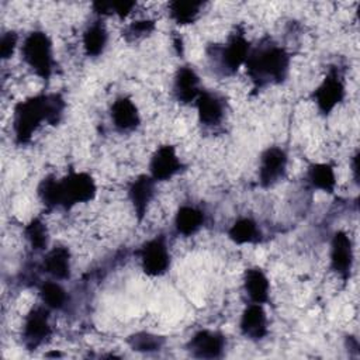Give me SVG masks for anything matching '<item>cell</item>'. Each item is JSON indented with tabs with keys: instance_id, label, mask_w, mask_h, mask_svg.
Wrapping results in <instances>:
<instances>
[{
	"instance_id": "2e32d148",
	"label": "cell",
	"mask_w": 360,
	"mask_h": 360,
	"mask_svg": "<svg viewBox=\"0 0 360 360\" xmlns=\"http://www.w3.org/2000/svg\"><path fill=\"white\" fill-rule=\"evenodd\" d=\"M155 186L156 181L149 173L136 176L128 186V200L138 222H141L146 215L148 207L155 197Z\"/></svg>"
},
{
	"instance_id": "6da1fadb",
	"label": "cell",
	"mask_w": 360,
	"mask_h": 360,
	"mask_svg": "<svg viewBox=\"0 0 360 360\" xmlns=\"http://www.w3.org/2000/svg\"><path fill=\"white\" fill-rule=\"evenodd\" d=\"M66 108V101L60 93H39L18 101L13 108V135L20 146L27 145L35 131L45 122L56 127Z\"/></svg>"
},
{
	"instance_id": "9c48e42d",
	"label": "cell",
	"mask_w": 360,
	"mask_h": 360,
	"mask_svg": "<svg viewBox=\"0 0 360 360\" xmlns=\"http://www.w3.org/2000/svg\"><path fill=\"white\" fill-rule=\"evenodd\" d=\"M288 155L281 146L266 148L259 158L257 179L263 188H270L276 186L287 172Z\"/></svg>"
},
{
	"instance_id": "277c9868",
	"label": "cell",
	"mask_w": 360,
	"mask_h": 360,
	"mask_svg": "<svg viewBox=\"0 0 360 360\" xmlns=\"http://www.w3.org/2000/svg\"><path fill=\"white\" fill-rule=\"evenodd\" d=\"M250 48L252 45L245 37V31L236 27L225 44L212 46L210 55L214 59L218 72L224 76H231L235 75L239 68L245 66Z\"/></svg>"
},
{
	"instance_id": "ba28073f",
	"label": "cell",
	"mask_w": 360,
	"mask_h": 360,
	"mask_svg": "<svg viewBox=\"0 0 360 360\" xmlns=\"http://www.w3.org/2000/svg\"><path fill=\"white\" fill-rule=\"evenodd\" d=\"M52 335L51 326V309L44 304L32 307L22 323L21 339L27 350H37L41 347Z\"/></svg>"
},
{
	"instance_id": "5bb4252c",
	"label": "cell",
	"mask_w": 360,
	"mask_h": 360,
	"mask_svg": "<svg viewBox=\"0 0 360 360\" xmlns=\"http://www.w3.org/2000/svg\"><path fill=\"white\" fill-rule=\"evenodd\" d=\"M110 117L114 128L122 134L132 132L141 125L139 110L129 96H118L112 101Z\"/></svg>"
},
{
	"instance_id": "1f68e13d",
	"label": "cell",
	"mask_w": 360,
	"mask_h": 360,
	"mask_svg": "<svg viewBox=\"0 0 360 360\" xmlns=\"http://www.w3.org/2000/svg\"><path fill=\"white\" fill-rule=\"evenodd\" d=\"M352 172H353L354 181H359V152H356L352 156Z\"/></svg>"
},
{
	"instance_id": "4fadbf2b",
	"label": "cell",
	"mask_w": 360,
	"mask_h": 360,
	"mask_svg": "<svg viewBox=\"0 0 360 360\" xmlns=\"http://www.w3.org/2000/svg\"><path fill=\"white\" fill-rule=\"evenodd\" d=\"M194 105L198 122L205 128L218 127L225 118V100L215 91L202 89Z\"/></svg>"
},
{
	"instance_id": "8fae6325",
	"label": "cell",
	"mask_w": 360,
	"mask_h": 360,
	"mask_svg": "<svg viewBox=\"0 0 360 360\" xmlns=\"http://www.w3.org/2000/svg\"><path fill=\"white\" fill-rule=\"evenodd\" d=\"M353 243L345 231H336L330 239L329 264L332 271L343 281L347 283L353 269Z\"/></svg>"
},
{
	"instance_id": "52a82bcc",
	"label": "cell",
	"mask_w": 360,
	"mask_h": 360,
	"mask_svg": "<svg viewBox=\"0 0 360 360\" xmlns=\"http://www.w3.org/2000/svg\"><path fill=\"white\" fill-rule=\"evenodd\" d=\"M142 271L149 277H162L170 269V250L165 235H156L145 240L138 249Z\"/></svg>"
},
{
	"instance_id": "7402d4cb",
	"label": "cell",
	"mask_w": 360,
	"mask_h": 360,
	"mask_svg": "<svg viewBox=\"0 0 360 360\" xmlns=\"http://www.w3.org/2000/svg\"><path fill=\"white\" fill-rule=\"evenodd\" d=\"M307 181L315 190L333 194L338 183L335 166L329 162L311 163L307 169Z\"/></svg>"
},
{
	"instance_id": "8992f818",
	"label": "cell",
	"mask_w": 360,
	"mask_h": 360,
	"mask_svg": "<svg viewBox=\"0 0 360 360\" xmlns=\"http://www.w3.org/2000/svg\"><path fill=\"white\" fill-rule=\"evenodd\" d=\"M346 97V83L342 70L338 66L329 68L322 82L312 90L311 100L318 111L328 117Z\"/></svg>"
},
{
	"instance_id": "7c38bea8",
	"label": "cell",
	"mask_w": 360,
	"mask_h": 360,
	"mask_svg": "<svg viewBox=\"0 0 360 360\" xmlns=\"http://www.w3.org/2000/svg\"><path fill=\"white\" fill-rule=\"evenodd\" d=\"M184 169L176 148L170 143L160 145L155 149L149 160V174L158 181H167Z\"/></svg>"
},
{
	"instance_id": "5b68a950",
	"label": "cell",
	"mask_w": 360,
	"mask_h": 360,
	"mask_svg": "<svg viewBox=\"0 0 360 360\" xmlns=\"http://www.w3.org/2000/svg\"><path fill=\"white\" fill-rule=\"evenodd\" d=\"M60 208L70 210L77 204L90 202L97 194L94 177L87 172L70 170L59 179Z\"/></svg>"
},
{
	"instance_id": "4316f807",
	"label": "cell",
	"mask_w": 360,
	"mask_h": 360,
	"mask_svg": "<svg viewBox=\"0 0 360 360\" xmlns=\"http://www.w3.org/2000/svg\"><path fill=\"white\" fill-rule=\"evenodd\" d=\"M128 346L134 352H141V353H152V352H159L163 349L166 339L160 335H155L150 332H135L127 338Z\"/></svg>"
},
{
	"instance_id": "4dcf8cb0",
	"label": "cell",
	"mask_w": 360,
	"mask_h": 360,
	"mask_svg": "<svg viewBox=\"0 0 360 360\" xmlns=\"http://www.w3.org/2000/svg\"><path fill=\"white\" fill-rule=\"evenodd\" d=\"M110 6H111V15H117L121 20H124L129 14H132L134 8L136 7V3L121 0V1H110Z\"/></svg>"
},
{
	"instance_id": "484cf974",
	"label": "cell",
	"mask_w": 360,
	"mask_h": 360,
	"mask_svg": "<svg viewBox=\"0 0 360 360\" xmlns=\"http://www.w3.org/2000/svg\"><path fill=\"white\" fill-rule=\"evenodd\" d=\"M24 236L32 250L41 252L48 249V243H49L48 228H46V224L39 217L32 218L24 226Z\"/></svg>"
},
{
	"instance_id": "3957f363",
	"label": "cell",
	"mask_w": 360,
	"mask_h": 360,
	"mask_svg": "<svg viewBox=\"0 0 360 360\" xmlns=\"http://www.w3.org/2000/svg\"><path fill=\"white\" fill-rule=\"evenodd\" d=\"M24 63L42 80H49L55 70L53 45L51 37L41 30H34L25 35L21 45Z\"/></svg>"
},
{
	"instance_id": "9a60e30c",
	"label": "cell",
	"mask_w": 360,
	"mask_h": 360,
	"mask_svg": "<svg viewBox=\"0 0 360 360\" xmlns=\"http://www.w3.org/2000/svg\"><path fill=\"white\" fill-rule=\"evenodd\" d=\"M200 76L190 65H183L177 69L173 79V96L184 105L194 104L201 93Z\"/></svg>"
},
{
	"instance_id": "f546056e",
	"label": "cell",
	"mask_w": 360,
	"mask_h": 360,
	"mask_svg": "<svg viewBox=\"0 0 360 360\" xmlns=\"http://www.w3.org/2000/svg\"><path fill=\"white\" fill-rule=\"evenodd\" d=\"M18 44V34L15 31H6L0 38V58L7 60L13 56Z\"/></svg>"
},
{
	"instance_id": "ffe728a7",
	"label": "cell",
	"mask_w": 360,
	"mask_h": 360,
	"mask_svg": "<svg viewBox=\"0 0 360 360\" xmlns=\"http://www.w3.org/2000/svg\"><path fill=\"white\" fill-rule=\"evenodd\" d=\"M205 224V212L194 205H181L174 215V229L179 235L191 236Z\"/></svg>"
},
{
	"instance_id": "603a6c76",
	"label": "cell",
	"mask_w": 360,
	"mask_h": 360,
	"mask_svg": "<svg viewBox=\"0 0 360 360\" xmlns=\"http://www.w3.org/2000/svg\"><path fill=\"white\" fill-rule=\"evenodd\" d=\"M82 42L86 55L90 58H97L104 52L108 42V32L100 17L86 27Z\"/></svg>"
},
{
	"instance_id": "cb8c5ba5",
	"label": "cell",
	"mask_w": 360,
	"mask_h": 360,
	"mask_svg": "<svg viewBox=\"0 0 360 360\" xmlns=\"http://www.w3.org/2000/svg\"><path fill=\"white\" fill-rule=\"evenodd\" d=\"M205 3L193 0H173L167 4L169 17L177 25L193 24L201 14Z\"/></svg>"
},
{
	"instance_id": "d4e9b609",
	"label": "cell",
	"mask_w": 360,
	"mask_h": 360,
	"mask_svg": "<svg viewBox=\"0 0 360 360\" xmlns=\"http://www.w3.org/2000/svg\"><path fill=\"white\" fill-rule=\"evenodd\" d=\"M38 292L42 304L51 311H62L69 302V295L66 290L56 280L42 281L38 287Z\"/></svg>"
},
{
	"instance_id": "f1b7e54d",
	"label": "cell",
	"mask_w": 360,
	"mask_h": 360,
	"mask_svg": "<svg viewBox=\"0 0 360 360\" xmlns=\"http://www.w3.org/2000/svg\"><path fill=\"white\" fill-rule=\"evenodd\" d=\"M156 28V22L153 20H149V18H143V20H136V21H132L129 22L124 31H122V37L127 39V41H138L143 37H148L150 35Z\"/></svg>"
},
{
	"instance_id": "ac0fdd59",
	"label": "cell",
	"mask_w": 360,
	"mask_h": 360,
	"mask_svg": "<svg viewBox=\"0 0 360 360\" xmlns=\"http://www.w3.org/2000/svg\"><path fill=\"white\" fill-rule=\"evenodd\" d=\"M243 291L253 304L264 305L270 301V281L263 269L255 266L245 270Z\"/></svg>"
},
{
	"instance_id": "30bf717a",
	"label": "cell",
	"mask_w": 360,
	"mask_h": 360,
	"mask_svg": "<svg viewBox=\"0 0 360 360\" xmlns=\"http://www.w3.org/2000/svg\"><path fill=\"white\" fill-rule=\"evenodd\" d=\"M226 349V336L219 330L200 329L186 343V350L195 359H221Z\"/></svg>"
},
{
	"instance_id": "e0dca14e",
	"label": "cell",
	"mask_w": 360,
	"mask_h": 360,
	"mask_svg": "<svg viewBox=\"0 0 360 360\" xmlns=\"http://www.w3.org/2000/svg\"><path fill=\"white\" fill-rule=\"evenodd\" d=\"M239 330L249 340L259 342L269 333V321L262 304L250 302L239 319Z\"/></svg>"
},
{
	"instance_id": "d6a6232c",
	"label": "cell",
	"mask_w": 360,
	"mask_h": 360,
	"mask_svg": "<svg viewBox=\"0 0 360 360\" xmlns=\"http://www.w3.org/2000/svg\"><path fill=\"white\" fill-rule=\"evenodd\" d=\"M173 45H174V48L177 49V53L181 55V53H183V41H181V37H180V35H176V37H174Z\"/></svg>"
},
{
	"instance_id": "83f0119b",
	"label": "cell",
	"mask_w": 360,
	"mask_h": 360,
	"mask_svg": "<svg viewBox=\"0 0 360 360\" xmlns=\"http://www.w3.org/2000/svg\"><path fill=\"white\" fill-rule=\"evenodd\" d=\"M37 194L39 201L46 210H53L60 207V190H59V179L53 174L45 176L38 187Z\"/></svg>"
},
{
	"instance_id": "44dd1931",
	"label": "cell",
	"mask_w": 360,
	"mask_h": 360,
	"mask_svg": "<svg viewBox=\"0 0 360 360\" xmlns=\"http://www.w3.org/2000/svg\"><path fill=\"white\" fill-rule=\"evenodd\" d=\"M228 238L236 245H257L263 240V232L253 218L240 217L229 226Z\"/></svg>"
},
{
	"instance_id": "d6986e66",
	"label": "cell",
	"mask_w": 360,
	"mask_h": 360,
	"mask_svg": "<svg viewBox=\"0 0 360 360\" xmlns=\"http://www.w3.org/2000/svg\"><path fill=\"white\" fill-rule=\"evenodd\" d=\"M70 250L63 245L46 250L42 259V270L53 280H68L70 277Z\"/></svg>"
},
{
	"instance_id": "7a4b0ae2",
	"label": "cell",
	"mask_w": 360,
	"mask_h": 360,
	"mask_svg": "<svg viewBox=\"0 0 360 360\" xmlns=\"http://www.w3.org/2000/svg\"><path fill=\"white\" fill-rule=\"evenodd\" d=\"M291 65V55L271 38H263L252 45L245 62L246 73L255 90L285 82Z\"/></svg>"
}]
</instances>
